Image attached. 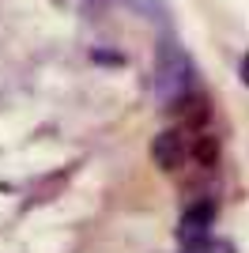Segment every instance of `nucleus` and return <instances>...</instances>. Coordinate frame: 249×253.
<instances>
[{"label": "nucleus", "mask_w": 249, "mask_h": 253, "mask_svg": "<svg viewBox=\"0 0 249 253\" xmlns=\"http://www.w3.org/2000/svg\"><path fill=\"white\" fill-rule=\"evenodd\" d=\"M151 159L166 174L181 170H215L219 163V140L204 125H170L151 140Z\"/></svg>", "instance_id": "nucleus-1"}, {"label": "nucleus", "mask_w": 249, "mask_h": 253, "mask_svg": "<svg viewBox=\"0 0 249 253\" xmlns=\"http://www.w3.org/2000/svg\"><path fill=\"white\" fill-rule=\"evenodd\" d=\"M197 91V68L185 53L177 49L174 42H166L159 49V61H155V95L163 98V106L177 102Z\"/></svg>", "instance_id": "nucleus-2"}, {"label": "nucleus", "mask_w": 249, "mask_h": 253, "mask_svg": "<svg viewBox=\"0 0 249 253\" xmlns=\"http://www.w3.org/2000/svg\"><path fill=\"white\" fill-rule=\"evenodd\" d=\"M181 253H238V250H234V242H227V238L200 234V238H189V242H181Z\"/></svg>", "instance_id": "nucleus-3"}, {"label": "nucleus", "mask_w": 249, "mask_h": 253, "mask_svg": "<svg viewBox=\"0 0 249 253\" xmlns=\"http://www.w3.org/2000/svg\"><path fill=\"white\" fill-rule=\"evenodd\" d=\"M242 84H249V57L242 61Z\"/></svg>", "instance_id": "nucleus-4"}]
</instances>
